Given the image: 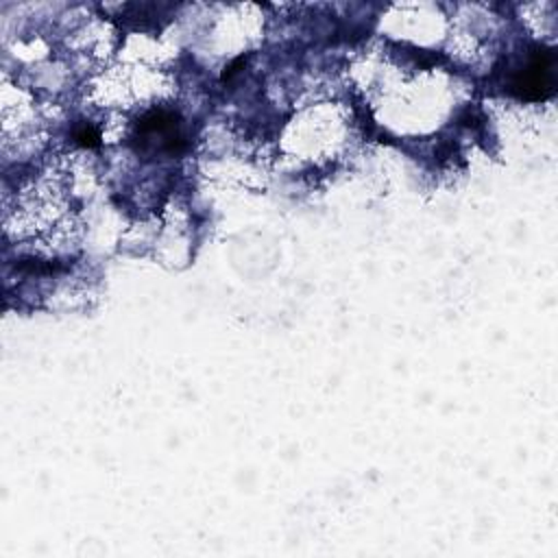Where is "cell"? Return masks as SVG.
<instances>
[{
	"instance_id": "cell-1",
	"label": "cell",
	"mask_w": 558,
	"mask_h": 558,
	"mask_svg": "<svg viewBox=\"0 0 558 558\" xmlns=\"http://www.w3.org/2000/svg\"><path fill=\"white\" fill-rule=\"evenodd\" d=\"M135 150L144 155H181L187 148L183 122L172 111H150L137 120L133 133Z\"/></svg>"
},
{
	"instance_id": "cell-2",
	"label": "cell",
	"mask_w": 558,
	"mask_h": 558,
	"mask_svg": "<svg viewBox=\"0 0 558 558\" xmlns=\"http://www.w3.org/2000/svg\"><path fill=\"white\" fill-rule=\"evenodd\" d=\"M512 94L521 100H547L556 92V57L549 48H534L527 61L514 70Z\"/></svg>"
},
{
	"instance_id": "cell-3",
	"label": "cell",
	"mask_w": 558,
	"mask_h": 558,
	"mask_svg": "<svg viewBox=\"0 0 558 558\" xmlns=\"http://www.w3.org/2000/svg\"><path fill=\"white\" fill-rule=\"evenodd\" d=\"M72 137H74V142H76L78 146H85V148H94V146H98V144H100V135H98V131H96L92 124H87V122L78 124V126L74 129Z\"/></svg>"
}]
</instances>
